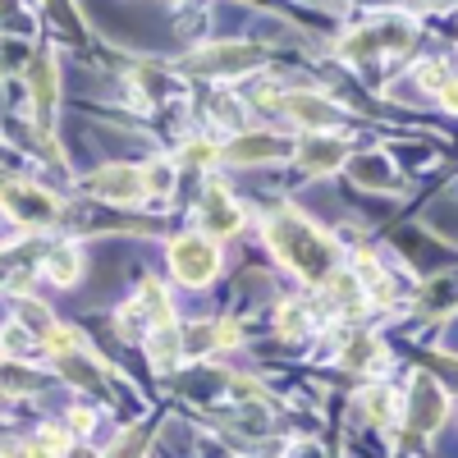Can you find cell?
Instances as JSON below:
<instances>
[{
    "mask_svg": "<svg viewBox=\"0 0 458 458\" xmlns=\"http://www.w3.org/2000/svg\"><path fill=\"white\" fill-rule=\"evenodd\" d=\"M266 239H271L276 257L298 271L308 284H330V276L339 271V252H335V239H326L312 220H302L298 211H276L271 225H266Z\"/></svg>",
    "mask_w": 458,
    "mask_h": 458,
    "instance_id": "obj_1",
    "label": "cell"
},
{
    "mask_svg": "<svg viewBox=\"0 0 458 458\" xmlns=\"http://www.w3.org/2000/svg\"><path fill=\"white\" fill-rule=\"evenodd\" d=\"M170 266H174V276H179L183 284H207V280L220 271V252H216V243L202 239V234H183V239L170 243Z\"/></svg>",
    "mask_w": 458,
    "mask_h": 458,
    "instance_id": "obj_2",
    "label": "cell"
},
{
    "mask_svg": "<svg viewBox=\"0 0 458 458\" xmlns=\"http://www.w3.org/2000/svg\"><path fill=\"white\" fill-rule=\"evenodd\" d=\"M0 207L23 225H51L60 216L51 193H42V188H32V183H19V179H0Z\"/></svg>",
    "mask_w": 458,
    "mask_h": 458,
    "instance_id": "obj_3",
    "label": "cell"
},
{
    "mask_svg": "<svg viewBox=\"0 0 458 458\" xmlns=\"http://www.w3.org/2000/svg\"><path fill=\"white\" fill-rule=\"evenodd\" d=\"M403 412H408V427H412V431H422V436L436 431V427L445 422V412H449V399H445V390H440V380H431V376H412Z\"/></svg>",
    "mask_w": 458,
    "mask_h": 458,
    "instance_id": "obj_4",
    "label": "cell"
},
{
    "mask_svg": "<svg viewBox=\"0 0 458 458\" xmlns=\"http://www.w3.org/2000/svg\"><path fill=\"white\" fill-rule=\"evenodd\" d=\"M408 42H412V28L403 19H390V23H371V28L353 32L349 42H344V55L362 60V55H376V51H408Z\"/></svg>",
    "mask_w": 458,
    "mask_h": 458,
    "instance_id": "obj_5",
    "label": "cell"
},
{
    "mask_svg": "<svg viewBox=\"0 0 458 458\" xmlns=\"http://www.w3.org/2000/svg\"><path fill=\"white\" fill-rule=\"evenodd\" d=\"M257 60H261L257 47H207L198 55H188L179 69H188V73H243Z\"/></svg>",
    "mask_w": 458,
    "mask_h": 458,
    "instance_id": "obj_6",
    "label": "cell"
},
{
    "mask_svg": "<svg viewBox=\"0 0 458 458\" xmlns=\"http://www.w3.org/2000/svg\"><path fill=\"white\" fill-rule=\"evenodd\" d=\"M88 188L97 198H106V202H138L147 193L142 170H133V165H106V170H97L88 179Z\"/></svg>",
    "mask_w": 458,
    "mask_h": 458,
    "instance_id": "obj_7",
    "label": "cell"
},
{
    "mask_svg": "<svg viewBox=\"0 0 458 458\" xmlns=\"http://www.w3.org/2000/svg\"><path fill=\"white\" fill-rule=\"evenodd\" d=\"M220 157L239 161V165H248V161H284V157H293V142L289 138H271V133H243V138L229 142Z\"/></svg>",
    "mask_w": 458,
    "mask_h": 458,
    "instance_id": "obj_8",
    "label": "cell"
},
{
    "mask_svg": "<svg viewBox=\"0 0 458 458\" xmlns=\"http://www.w3.org/2000/svg\"><path fill=\"white\" fill-rule=\"evenodd\" d=\"M229 344H239V330L229 321H202V326H188L179 335V353L183 358H202L211 349H229Z\"/></svg>",
    "mask_w": 458,
    "mask_h": 458,
    "instance_id": "obj_9",
    "label": "cell"
},
{
    "mask_svg": "<svg viewBox=\"0 0 458 458\" xmlns=\"http://www.w3.org/2000/svg\"><path fill=\"white\" fill-rule=\"evenodd\" d=\"M293 157L302 161V170H308V174H330V170L344 165V157H349V151H344L339 138H308V142L293 147Z\"/></svg>",
    "mask_w": 458,
    "mask_h": 458,
    "instance_id": "obj_10",
    "label": "cell"
},
{
    "mask_svg": "<svg viewBox=\"0 0 458 458\" xmlns=\"http://www.w3.org/2000/svg\"><path fill=\"white\" fill-rule=\"evenodd\" d=\"M202 225L211 229V234H234V229L243 225V211L234 207L229 188H207V198H202Z\"/></svg>",
    "mask_w": 458,
    "mask_h": 458,
    "instance_id": "obj_11",
    "label": "cell"
},
{
    "mask_svg": "<svg viewBox=\"0 0 458 458\" xmlns=\"http://www.w3.org/2000/svg\"><path fill=\"white\" fill-rule=\"evenodd\" d=\"M280 110H289L293 120L312 124V129H326V124L339 120V110H335L326 97H312V92H289V97H280Z\"/></svg>",
    "mask_w": 458,
    "mask_h": 458,
    "instance_id": "obj_12",
    "label": "cell"
},
{
    "mask_svg": "<svg viewBox=\"0 0 458 458\" xmlns=\"http://www.w3.org/2000/svg\"><path fill=\"white\" fill-rule=\"evenodd\" d=\"M380 362H386V344H380L376 335H353L349 344H344V353H339L344 371H371Z\"/></svg>",
    "mask_w": 458,
    "mask_h": 458,
    "instance_id": "obj_13",
    "label": "cell"
},
{
    "mask_svg": "<svg viewBox=\"0 0 458 458\" xmlns=\"http://www.w3.org/2000/svg\"><path fill=\"white\" fill-rule=\"evenodd\" d=\"M28 83H32L37 110H42V120H47L51 106H55V60H51V55H37L32 69H28Z\"/></svg>",
    "mask_w": 458,
    "mask_h": 458,
    "instance_id": "obj_14",
    "label": "cell"
},
{
    "mask_svg": "<svg viewBox=\"0 0 458 458\" xmlns=\"http://www.w3.org/2000/svg\"><path fill=\"white\" fill-rule=\"evenodd\" d=\"M133 312L147 321V330H161V326H170V308H165V293H161V284H147V289L138 293V302H133Z\"/></svg>",
    "mask_w": 458,
    "mask_h": 458,
    "instance_id": "obj_15",
    "label": "cell"
},
{
    "mask_svg": "<svg viewBox=\"0 0 458 458\" xmlns=\"http://www.w3.org/2000/svg\"><path fill=\"white\" fill-rule=\"evenodd\" d=\"M47 271H51L55 284H73V280H79V271H83L79 248H55V252L47 257Z\"/></svg>",
    "mask_w": 458,
    "mask_h": 458,
    "instance_id": "obj_16",
    "label": "cell"
},
{
    "mask_svg": "<svg viewBox=\"0 0 458 458\" xmlns=\"http://www.w3.org/2000/svg\"><path fill=\"white\" fill-rule=\"evenodd\" d=\"M28 390H37V376L23 371V367L0 362V394H28Z\"/></svg>",
    "mask_w": 458,
    "mask_h": 458,
    "instance_id": "obj_17",
    "label": "cell"
},
{
    "mask_svg": "<svg viewBox=\"0 0 458 458\" xmlns=\"http://www.w3.org/2000/svg\"><path fill=\"white\" fill-rule=\"evenodd\" d=\"M142 454H147V427H133V431L120 436V445H114L106 458H142Z\"/></svg>",
    "mask_w": 458,
    "mask_h": 458,
    "instance_id": "obj_18",
    "label": "cell"
},
{
    "mask_svg": "<svg viewBox=\"0 0 458 458\" xmlns=\"http://www.w3.org/2000/svg\"><path fill=\"white\" fill-rule=\"evenodd\" d=\"M358 403L367 408V417H371V422H390V408H394V394H390V390H367V394H362Z\"/></svg>",
    "mask_w": 458,
    "mask_h": 458,
    "instance_id": "obj_19",
    "label": "cell"
},
{
    "mask_svg": "<svg viewBox=\"0 0 458 458\" xmlns=\"http://www.w3.org/2000/svg\"><path fill=\"white\" fill-rule=\"evenodd\" d=\"M142 183H147V193H170V183H174V165L151 161V165L142 170Z\"/></svg>",
    "mask_w": 458,
    "mask_h": 458,
    "instance_id": "obj_20",
    "label": "cell"
},
{
    "mask_svg": "<svg viewBox=\"0 0 458 458\" xmlns=\"http://www.w3.org/2000/svg\"><path fill=\"white\" fill-rule=\"evenodd\" d=\"M5 353L10 358H28V353H37V344L28 339V330L14 321V326H5Z\"/></svg>",
    "mask_w": 458,
    "mask_h": 458,
    "instance_id": "obj_21",
    "label": "cell"
},
{
    "mask_svg": "<svg viewBox=\"0 0 458 458\" xmlns=\"http://www.w3.org/2000/svg\"><path fill=\"white\" fill-rule=\"evenodd\" d=\"M5 458H60V454L51 445H42V440H32V445H10Z\"/></svg>",
    "mask_w": 458,
    "mask_h": 458,
    "instance_id": "obj_22",
    "label": "cell"
},
{
    "mask_svg": "<svg viewBox=\"0 0 458 458\" xmlns=\"http://www.w3.org/2000/svg\"><path fill=\"white\" fill-rule=\"evenodd\" d=\"M183 157H188V165H207L211 157H220V151H211L207 142H188V147H183Z\"/></svg>",
    "mask_w": 458,
    "mask_h": 458,
    "instance_id": "obj_23",
    "label": "cell"
},
{
    "mask_svg": "<svg viewBox=\"0 0 458 458\" xmlns=\"http://www.w3.org/2000/svg\"><path fill=\"white\" fill-rule=\"evenodd\" d=\"M280 330L284 335H302V312L293 308V302H289V308H280Z\"/></svg>",
    "mask_w": 458,
    "mask_h": 458,
    "instance_id": "obj_24",
    "label": "cell"
},
{
    "mask_svg": "<svg viewBox=\"0 0 458 458\" xmlns=\"http://www.w3.org/2000/svg\"><path fill=\"white\" fill-rule=\"evenodd\" d=\"M417 79H422V83H427L431 92H440V88L449 83V79H445V69H440V64H422V73H417Z\"/></svg>",
    "mask_w": 458,
    "mask_h": 458,
    "instance_id": "obj_25",
    "label": "cell"
},
{
    "mask_svg": "<svg viewBox=\"0 0 458 458\" xmlns=\"http://www.w3.org/2000/svg\"><path fill=\"white\" fill-rule=\"evenodd\" d=\"M440 106H445V110H454V114H458V79H454V83H445V88H440Z\"/></svg>",
    "mask_w": 458,
    "mask_h": 458,
    "instance_id": "obj_26",
    "label": "cell"
},
{
    "mask_svg": "<svg viewBox=\"0 0 458 458\" xmlns=\"http://www.w3.org/2000/svg\"><path fill=\"white\" fill-rule=\"evenodd\" d=\"M69 427H73V431H88V427H92V417H88V412H79V417H69Z\"/></svg>",
    "mask_w": 458,
    "mask_h": 458,
    "instance_id": "obj_27",
    "label": "cell"
}]
</instances>
